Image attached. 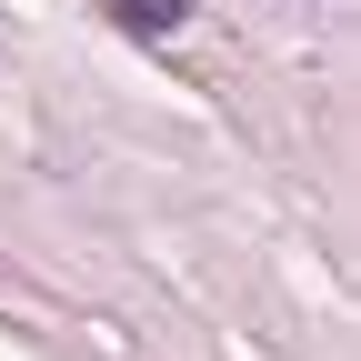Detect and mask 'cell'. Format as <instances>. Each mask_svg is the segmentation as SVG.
Returning a JSON list of instances; mask_svg holds the SVG:
<instances>
[{"label":"cell","instance_id":"1","mask_svg":"<svg viewBox=\"0 0 361 361\" xmlns=\"http://www.w3.org/2000/svg\"><path fill=\"white\" fill-rule=\"evenodd\" d=\"M111 20H121L130 40H171L180 20H191V0H111Z\"/></svg>","mask_w":361,"mask_h":361}]
</instances>
